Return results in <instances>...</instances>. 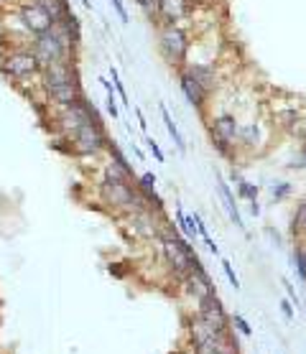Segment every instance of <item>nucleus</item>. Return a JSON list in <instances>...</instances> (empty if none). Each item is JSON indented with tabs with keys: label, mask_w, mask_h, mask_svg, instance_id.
<instances>
[{
	"label": "nucleus",
	"mask_w": 306,
	"mask_h": 354,
	"mask_svg": "<svg viewBox=\"0 0 306 354\" xmlns=\"http://www.w3.org/2000/svg\"><path fill=\"white\" fill-rule=\"evenodd\" d=\"M271 192H273L276 199H283V196L291 192V186L289 184H273V189H271Z\"/></svg>",
	"instance_id": "nucleus-33"
},
{
	"label": "nucleus",
	"mask_w": 306,
	"mask_h": 354,
	"mask_svg": "<svg viewBox=\"0 0 306 354\" xmlns=\"http://www.w3.org/2000/svg\"><path fill=\"white\" fill-rule=\"evenodd\" d=\"M69 138H72V151L77 156H100L110 145L105 128L95 125V122H87V125L77 128Z\"/></svg>",
	"instance_id": "nucleus-3"
},
{
	"label": "nucleus",
	"mask_w": 306,
	"mask_h": 354,
	"mask_svg": "<svg viewBox=\"0 0 306 354\" xmlns=\"http://www.w3.org/2000/svg\"><path fill=\"white\" fill-rule=\"evenodd\" d=\"M159 113H161L163 122H166V130H169V136L174 138V145H177V151H179V153H186V140H184V136H181L179 125L174 122V118H171V113L166 110V105H159Z\"/></svg>",
	"instance_id": "nucleus-17"
},
{
	"label": "nucleus",
	"mask_w": 306,
	"mask_h": 354,
	"mask_svg": "<svg viewBox=\"0 0 306 354\" xmlns=\"http://www.w3.org/2000/svg\"><path fill=\"white\" fill-rule=\"evenodd\" d=\"M181 288L189 298H194V304L201 301V298H210V296H217V288H215V283L212 278L207 275V270L199 266H194L189 273L181 278Z\"/></svg>",
	"instance_id": "nucleus-6"
},
{
	"label": "nucleus",
	"mask_w": 306,
	"mask_h": 354,
	"mask_svg": "<svg viewBox=\"0 0 306 354\" xmlns=\"http://www.w3.org/2000/svg\"><path fill=\"white\" fill-rule=\"evenodd\" d=\"M278 308H281V314L286 322H294V304H291L289 298H283L281 304H278Z\"/></svg>",
	"instance_id": "nucleus-30"
},
{
	"label": "nucleus",
	"mask_w": 306,
	"mask_h": 354,
	"mask_svg": "<svg viewBox=\"0 0 306 354\" xmlns=\"http://www.w3.org/2000/svg\"><path fill=\"white\" fill-rule=\"evenodd\" d=\"M130 222V230L138 234V237H143V240H159V234H161V227H163V214L153 209H143V212H128L125 214Z\"/></svg>",
	"instance_id": "nucleus-7"
},
{
	"label": "nucleus",
	"mask_w": 306,
	"mask_h": 354,
	"mask_svg": "<svg viewBox=\"0 0 306 354\" xmlns=\"http://www.w3.org/2000/svg\"><path fill=\"white\" fill-rule=\"evenodd\" d=\"M136 3L145 10V13H156V6H159V0H136Z\"/></svg>",
	"instance_id": "nucleus-34"
},
{
	"label": "nucleus",
	"mask_w": 306,
	"mask_h": 354,
	"mask_svg": "<svg viewBox=\"0 0 306 354\" xmlns=\"http://www.w3.org/2000/svg\"><path fill=\"white\" fill-rule=\"evenodd\" d=\"M159 48H161V57L171 66H184L186 57H189V36L179 26H163L161 36H159Z\"/></svg>",
	"instance_id": "nucleus-4"
},
{
	"label": "nucleus",
	"mask_w": 306,
	"mask_h": 354,
	"mask_svg": "<svg viewBox=\"0 0 306 354\" xmlns=\"http://www.w3.org/2000/svg\"><path fill=\"white\" fill-rule=\"evenodd\" d=\"M237 128H240V122L235 120V115L222 113L217 118H212V138H217V140L237 145Z\"/></svg>",
	"instance_id": "nucleus-14"
},
{
	"label": "nucleus",
	"mask_w": 306,
	"mask_h": 354,
	"mask_svg": "<svg viewBox=\"0 0 306 354\" xmlns=\"http://www.w3.org/2000/svg\"><path fill=\"white\" fill-rule=\"evenodd\" d=\"M281 120H283V125H286V128L296 130L298 120H301V115H298L296 110H286V113L281 115Z\"/></svg>",
	"instance_id": "nucleus-28"
},
{
	"label": "nucleus",
	"mask_w": 306,
	"mask_h": 354,
	"mask_svg": "<svg viewBox=\"0 0 306 354\" xmlns=\"http://www.w3.org/2000/svg\"><path fill=\"white\" fill-rule=\"evenodd\" d=\"M301 237H304V240H306V232H304V234H301Z\"/></svg>",
	"instance_id": "nucleus-42"
},
{
	"label": "nucleus",
	"mask_w": 306,
	"mask_h": 354,
	"mask_svg": "<svg viewBox=\"0 0 306 354\" xmlns=\"http://www.w3.org/2000/svg\"><path fill=\"white\" fill-rule=\"evenodd\" d=\"M145 148H148V153H151L153 158H156V161H159V163L166 161V156H163V151H161V148H159V143H156V140H153L151 136L145 138Z\"/></svg>",
	"instance_id": "nucleus-24"
},
{
	"label": "nucleus",
	"mask_w": 306,
	"mask_h": 354,
	"mask_svg": "<svg viewBox=\"0 0 306 354\" xmlns=\"http://www.w3.org/2000/svg\"><path fill=\"white\" fill-rule=\"evenodd\" d=\"M217 189H219V196H222V201H225L227 212H230V219H233V222L240 227V230H245V225H242V217H240V209H237V204H235V196H233V192H230V184H227L222 176H217Z\"/></svg>",
	"instance_id": "nucleus-15"
},
{
	"label": "nucleus",
	"mask_w": 306,
	"mask_h": 354,
	"mask_svg": "<svg viewBox=\"0 0 306 354\" xmlns=\"http://www.w3.org/2000/svg\"><path fill=\"white\" fill-rule=\"evenodd\" d=\"M100 199L110 209L128 214L133 212V199H136V186L130 184H115V181H102L100 184Z\"/></svg>",
	"instance_id": "nucleus-5"
},
{
	"label": "nucleus",
	"mask_w": 306,
	"mask_h": 354,
	"mask_svg": "<svg viewBox=\"0 0 306 354\" xmlns=\"http://www.w3.org/2000/svg\"><path fill=\"white\" fill-rule=\"evenodd\" d=\"M189 10H192V0H159L156 16H161L166 26H177L189 16Z\"/></svg>",
	"instance_id": "nucleus-12"
},
{
	"label": "nucleus",
	"mask_w": 306,
	"mask_h": 354,
	"mask_svg": "<svg viewBox=\"0 0 306 354\" xmlns=\"http://www.w3.org/2000/svg\"><path fill=\"white\" fill-rule=\"evenodd\" d=\"M44 95H46V100L54 107H66V105L80 102L82 97H84V92H82L80 82H64V84L46 87V89H44Z\"/></svg>",
	"instance_id": "nucleus-10"
},
{
	"label": "nucleus",
	"mask_w": 306,
	"mask_h": 354,
	"mask_svg": "<svg viewBox=\"0 0 306 354\" xmlns=\"http://www.w3.org/2000/svg\"><path fill=\"white\" fill-rule=\"evenodd\" d=\"M237 143L245 145V148H255L260 143V128L258 122H245L237 128Z\"/></svg>",
	"instance_id": "nucleus-18"
},
{
	"label": "nucleus",
	"mask_w": 306,
	"mask_h": 354,
	"mask_svg": "<svg viewBox=\"0 0 306 354\" xmlns=\"http://www.w3.org/2000/svg\"><path fill=\"white\" fill-rule=\"evenodd\" d=\"M204 245L210 248L212 255H219V248H217V245H215V240H212V237H210V240H204Z\"/></svg>",
	"instance_id": "nucleus-37"
},
{
	"label": "nucleus",
	"mask_w": 306,
	"mask_h": 354,
	"mask_svg": "<svg viewBox=\"0 0 306 354\" xmlns=\"http://www.w3.org/2000/svg\"><path fill=\"white\" fill-rule=\"evenodd\" d=\"M189 354H219V352L207 349V346H189Z\"/></svg>",
	"instance_id": "nucleus-35"
},
{
	"label": "nucleus",
	"mask_w": 306,
	"mask_h": 354,
	"mask_svg": "<svg viewBox=\"0 0 306 354\" xmlns=\"http://www.w3.org/2000/svg\"><path fill=\"white\" fill-rule=\"evenodd\" d=\"M283 288H286V298H289L291 304H294V306H298V296H296V288H294V286H291L289 281H286V278H283Z\"/></svg>",
	"instance_id": "nucleus-32"
},
{
	"label": "nucleus",
	"mask_w": 306,
	"mask_h": 354,
	"mask_svg": "<svg viewBox=\"0 0 306 354\" xmlns=\"http://www.w3.org/2000/svg\"><path fill=\"white\" fill-rule=\"evenodd\" d=\"M230 322H233V326H235L237 331H240L242 337H253V329H250V324L245 322V319H242L240 314H235L233 319H230Z\"/></svg>",
	"instance_id": "nucleus-26"
},
{
	"label": "nucleus",
	"mask_w": 306,
	"mask_h": 354,
	"mask_svg": "<svg viewBox=\"0 0 306 354\" xmlns=\"http://www.w3.org/2000/svg\"><path fill=\"white\" fill-rule=\"evenodd\" d=\"M179 87H181V92H184L186 102H189V105H194L197 110H201V107L207 105V97H210V92H207V89H201L199 82L194 80L186 69H181V72H179Z\"/></svg>",
	"instance_id": "nucleus-13"
},
{
	"label": "nucleus",
	"mask_w": 306,
	"mask_h": 354,
	"mask_svg": "<svg viewBox=\"0 0 306 354\" xmlns=\"http://www.w3.org/2000/svg\"><path fill=\"white\" fill-rule=\"evenodd\" d=\"M186 72H189L194 77V80L199 82L201 89H207V92H210V89L215 87V69H212V66H207V64H194V66H189Z\"/></svg>",
	"instance_id": "nucleus-19"
},
{
	"label": "nucleus",
	"mask_w": 306,
	"mask_h": 354,
	"mask_svg": "<svg viewBox=\"0 0 306 354\" xmlns=\"http://www.w3.org/2000/svg\"><path fill=\"white\" fill-rule=\"evenodd\" d=\"M28 48L33 51V57L39 59L41 69H44V66L59 64V62H74V48L77 46L72 44L64 26L54 24L48 31L31 36V46Z\"/></svg>",
	"instance_id": "nucleus-1"
},
{
	"label": "nucleus",
	"mask_w": 306,
	"mask_h": 354,
	"mask_svg": "<svg viewBox=\"0 0 306 354\" xmlns=\"http://www.w3.org/2000/svg\"><path fill=\"white\" fill-rule=\"evenodd\" d=\"M41 87H54V84H64V82H80L77 80V69L74 62H59V64L44 66L41 69Z\"/></svg>",
	"instance_id": "nucleus-11"
},
{
	"label": "nucleus",
	"mask_w": 306,
	"mask_h": 354,
	"mask_svg": "<svg viewBox=\"0 0 306 354\" xmlns=\"http://www.w3.org/2000/svg\"><path fill=\"white\" fill-rule=\"evenodd\" d=\"M110 80H113L115 92H118V97H120V102H123L125 107H128V105H130V102H128V92H125V87H123L120 74H118V69H115V66H110Z\"/></svg>",
	"instance_id": "nucleus-21"
},
{
	"label": "nucleus",
	"mask_w": 306,
	"mask_h": 354,
	"mask_svg": "<svg viewBox=\"0 0 306 354\" xmlns=\"http://www.w3.org/2000/svg\"><path fill=\"white\" fill-rule=\"evenodd\" d=\"M212 145H215L217 153L225 156V158H230V156L235 153V148H237V145H230V143H225V140H217V138H212Z\"/></svg>",
	"instance_id": "nucleus-27"
},
{
	"label": "nucleus",
	"mask_w": 306,
	"mask_h": 354,
	"mask_svg": "<svg viewBox=\"0 0 306 354\" xmlns=\"http://www.w3.org/2000/svg\"><path fill=\"white\" fill-rule=\"evenodd\" d=\"M219 266H222V273L227 275V281H230V286H233L235 290L240 288V278H237V275H235V270H233V263H230V260H222V263H219Z\"/></svg>",
	"instance_id": "nucleus-23"
},
{
	"label": "nucleus",
	"mask_w": 306,
	"mask_h": 354,
	"mask_svg": "<svg viewBox=\"0 0 306 354\" xmlns=\"http://www.w3.org/2000/svg\"><path fill=\"white\" fill-rule=\"evenodd\" d=\"M136 118H138V128H141V130H143V133H145V130H148V122H145L143 113H141L138 107H136Z\"/></svg>",
	"instance_id": "nucleus-36"
},
{
	"label": "nucleus",
	"mask_w": 306,
	"mask_h": 354,
	"mask_svg": "<svg viewBox=\"0 0 306 354\" xmlns=\"http://www.w3.org/2000/svg\"><path fill=\"white\" fill-rule=\"evenodd\" d=\"M294 263H296L294 268H296L298 278L306 283V258H304V250H301V248L296 250V255H294Z\"/></svg>",
	"instance_id": "nucleus-25"
},
{
	"label": "nucleus",
	"mask_w": 306,
	"mask_h": 354,
	"mask_svg": "<svg viewBox=\"0 0 306 354\" xmlns=\"http://www.w3.org/2000/svg\"><path fill=\"white\" fill-rule=\"evenodd\" d=\"M100 84L105 87V92H113V84H110V82H107L105 77H100Z\"/></svg>",
	"instance_id": "nucleus-39"
},
{
	"label": "nucleus",
	"mask_w": 306,
	"mask_h": 354,
	"mask_svg": "<svg viewBox=\"0 0 306 354\" xmlns=\"http://www.w3.org/2000/svg\"><path fill=\"white\" fill-rule=\"evenodd\" d=\"M18 24H21V28H24L28 36H36V33L48 31V28L54 26V21L46 16V10L39 8L31 0V3H24V6L18 8Z\"/></svg>",
	"instance_id": "nucleus-8"
},
{
	"label": "nucleus",
	"mask_w": 306,
	"mask_h": 354,
	"mask_svg": "<svg viewBox=\"0 0 306 354\" xmlns=\"http://www.w3.org/2000/svg\"><path fill=\"white\" fill-rule=\"evenodd\" d=\"M39 8L46 10V16L54 21V24H59L62 18L66 16V13H72V6H69V0H33Z\"/></svg>",
	"instance_id": "nucleus-16"
},
{
	"label": "nucleus",
	"mask_w": 306,
	"mask_h": 354,
	"mask_svg": "<svg viewBox=\"0 0 306 354\" xmlns=\"http://www.w3.org/2000/svg\"><path fill=\"white\" fill-rule=\"evenodd\" d=\"M301 250H304V258H306V248H301Z\"/></svg>",
	"instance_id": "nucleus-41"
},
{
	"label": "nucleus",
	"mask_w": 306,
	"mask_h": 354,
	"mask_svg": "<svg viewBox=\"0 0 306 354\" xmlns=\"http://www.w3.org/2000/svg\"><path fill=\"white\" fill-rule=\"evenodd\" d=\"M130 145H133V153H136V156H138V161H145V156H143V151H141V148H138V145H136V143H130Z\"/></svg>",
	"instance_id": "nucleus-38"
},
{
	"label": "nucleus",
	"mask_w": 306,
	"mask_h": 354,
	"mask_svg": "<svg viewBox=\"0 0 306 354\" xmlns=\"http://www.w3.org/2000/svg\"><path fill=\"white\" fill-rule=\"evenodd\" d=\"M197 316L204 319L207 324H212L215 329L219 331H230L233 329V322H230V316H227L225 306H222V301L217 296H210V298H201L197 301Z\"/></svg>",
	"instance_id": "nucleus-9"
},
{
	"label": "nucleus",
	"mask_w": 306,
	"mask_h": 354,
	"mask_svg": "<svg viewBox=\"0 0 306 354\" xmlns=\"http://www.w3.org/2000/svg\"><path fill=\"white\" fill-rule=\"evenodd\" d=\"M80 3H82V6H84V8H92V0H80Z\"/></svg>",
	"instance_id": "nucleus-40"
},
{
	"label": "nucleus",
	"mask_w": 306,
	"mask_h": 354,
	"mask_svg": "<svg viewBox=\"0 0 306 354\" xmlns=\"http://www.w3.org/2000/svg\"><path fill=\"white\" fill-rule=\"evenodd\" d=\"M0 69H3V74L13 82H28L41 74L39 59L33 57L31 48H13V51H6L3 59H0Z\"/></svg>",
	"instance_id": "nucleus-2"
},
{
	"label": "nucleus",
	"mask_w": 306,
	"mask_h": 354,
	"mask_svg": "<svg viewBox=\"0 0 306 354\" xmlns=\"http://www.w3.org/2000/svg\"><path fill=\"white\" fill-rule=\"evenodd\" d=\"M291 230H294V234H304L306 232V201H301V204H298L296 214H294V225H291Z\"/></svg>",
	"instance_id": "nucleus-20"
},
{
	"label": "nucleus",
	"mask_w": 306,
	"mask_h": 354,
	"mask_svg": "<svg viewBox=\"0 0 306 354\" xmlns=\"http://www.w3.org/2000/svg\"><path fill=\"white\" fill-rule=\"evenodd\" d=\"M107 153H110V161H115L118 166H125V169H130V163H128V158L123 156V151L118 148L115 143H110L107 145Z\"/></svg>",
	"instance_id": "nucleus-22"
},
{
	"label": "nucleus",
	"mask_w": 306,
	"mask_h": 354,
	"mask_svg": "<svg viewBox=\"0 0 306 354\" xmlns=\"http://www.w3.org/2000/svg\"><path fill=\"white\" fill-rule=\"evenodd\" d=\"M107 113L113 115V120H118V118H120V110H118V97H115V92H107Z\"/></svg>",
	"instance_id": "nucleus-29"
},
{
	"label": "nucleus",
	"mask_w": 306,
	"mask_h": 354,
	"mask_svg": "<svg viewBox=\"0 0 306 354\" xmlns=\"http://www.w3.org/2000/svg\"><path fill=\"white\" fill-rule=\"evenodd\" d=\"M110 3H113L115 13H118V16H120V21H123V24H128L130 18H128V10H125V6H123V0H110Z\"/></svg>",
	"instance_id": "nucleus-31"
}]
</instances>
